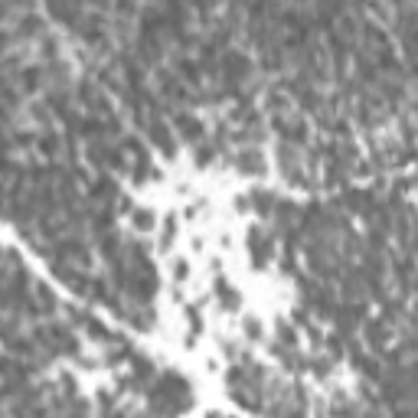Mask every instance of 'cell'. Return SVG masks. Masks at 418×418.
Here are the masks:
<instances>
[{
	"label": "cell",
	"mask_w": 418,
	"mask_h": 418,
	"mask_svg": "<svg viewBox=\"0 0 418 418\" xmlns=\"http://www.w3.org/2000/svg\"><path fill=\"white\" fill-rule=\"evenodd\" d=\"M36 347L43 349L46 356H75L79 353V340H75V334H72L69 327L62 324H43L36 327Z\"/></svg>",
	"instance_id": "1"
},
{
	"label": "cell",
	"mask_w": 418,
	"mask_h": 418,
	"mask_svg": "<svg viewBox=\"0 0 418 418\" xmlns=\"http://www.w3.org/2000/svg\"><path fill=\"white\" fill-rule=\"evenodd\" d=\"M118 147L131 157L128 167H131V176H134V180H144V176L151 174V154H147V147H144L140 138H134V134H131V138H121Z\"/></svg>",
	"instance_id": "2"
},
{
	"label": "cell",
	"mask_w": 418,
	"mask_h": 418,
	"mask_svg": "<svg viewBox=\"0 0 418 418\" xmlns=\"http://www.w3.org/2000/svg\"><path fill=\"white\" fill-rule=\"evenodd\" d=\"M278 167L294 186H307V174H304V167H301V151L284 144V140H278Z\"/></svg>",
	"instance_id": "3"
},
{
	"label": "cell",
	"mask_w": 418,
	"mask_h": 418,
	"mask_svg": "<svg viewBox=\"0 0 418 418\" xmlns=\"http://www.w3.org/2000/svg\"><path fill=\"white\" fill-rule=\"evenodd\" d=\"M144 131H147V138H151L154 144L163 151V157H170V161H174V157H176V138H174V131H170V125L163 121V115H151V118H147Z\"/></svg>",
	"instance_id": "4"
},
{
	"label": "cell",
	"mask_w": 418,
	"mask_h": 418,
	"mask_svg": "<svg viewBox=\"0 0 418 418\" xmlns=\"http://www.w3.org/2000/svg\"><path fill=\"white\" fill-rule=\"evenodd\" d=\"M85 197H89V203H95V206H111L118 199V183L111 174H98L95 180H89V186H85Z\"/></svg>",
	"instance_id": "5"
},
{
	"label": "cell",
	"mask_w": 418,
	"mask_h": 418,
	"mask_svg": "<svg viewBox=\"0 0 418 418\" xmlns=\"http://www.w3.org/2000/svg\"><path fill=\"white\" fill-rule=\"evenodd\" d=\"M363 334H366V343H370L376 353H385V343L392 340V327L385 324L383 317H366V320H363Z\"/></svg>",
	"instance_id": "6"
},
{
	"label": "cell",
	"mask_w": 418,
	"mask_h": 418,
	"mask_svg": "<svg viewBox=\"0 0 418 418\" xmlns=\"http://www.w3.org/2000/svg\"><path fill=\"white\" fill-rule=\"evenodd\" d=\"M174 125H176V131H180V134H183V140H190V144H199V140L206 138V134H203V121H199V118H193L190 115V111H183V108H176L174 111Z\"/></svg>",
	"instance_id": "7"
},
{
	"label": "cell",
	"mask_w": 418,
	"mask_h": 418,
	"mask_svg": "<svg viewBox=\"0 0 418 418\" xmlns=\"http://www.w3.org/2000/svg\"><path fill=\"white\" fill-rule=\"evenodd\" d=\"M235 170L245 176H262L265 174V157L258 147H242V151L235 154Z\"/></svg>",
	"instance_id": "8"
},
{
	"label": "cell",
	"mask_w": 418,
	"mask_h": 418,
	"mask_svg": "<svg viewBox=\"0 0 418 418\" xmlns=\"http://www.w3.org/2000/svg\"><path fill=\"white\" fill-rule=\"evenodd\" d=\"M248 252H252V262H255V265H265V262H271L275 239L268 233H262V229H252V233H248Z\"/></svg>",
	"instance_id": "9"
},
{
	"label": "cell",
	"mask_w": 418,
	"mask_h": 418,
	"mask_svg": "<svg viewBox=\"0 0 418 418\" xmlns=\"http://www.w3.org/2000/svg\"><path fill=\"white\" fill-rule=\"evenodd\" d=\"M17 89H20V95H36L43 89V69H39V62H26L24 69L17 72Z\"/></svg>",
	"instance_id": "10"
},
{
	"label": "cell",
	"mask_w": 418,
	"mask_h": 418,
	"mask_svg": "<svg viewBox=\"0 0 418 418\" xmlns=\"http://www.w3.org/2000/svg\"><path fill=\"white\" fill-rule=\"evenodd\" d=\"M95 242H98V252H102V258L111 265V262H118L121 258V252H125V242H121V235L111 229V233H102L95 235Z\"/></svg>",
	"instance_id": "11"
},
{
	"label": "cell",
	"mask_w": 418,
	"mask_h": 418,
	"mask_svg": "<svg viewBox=\"0 0 418 418\" xmlns=\"http://www.w3.org/2000/svg\"><path fill=\"white\" fill-rule=\"evenodd\" d=\"M36 151L53 163L56 157H62V138H59L56 131H39V134H36Z\"/></svg>",
	"instance_id": "12"
},
{
	"label": "cell",
	"mask_w": 418,
	"mask_h": 418,
	"mask_svg": "<svg viewBox=\"0 0 418 418\" xmlns=\"http://www.w3.org/2000/svg\"><path fill=\"white\" fill-rule=\"evenodd\" d=\"M33 301H36V307H39V314H53L59 307L53 288H49V284H39V281H33Z\"/></svg>",
	"instance_id": "13"
},
{
	"label": "cell",
	"mask_w": 418,
	"mask_h": 418,
	"mask_svg": "<svg viewBox=\"0 0 418 418\" xmlns=\"http://www.w3.org/2000/svg\"><path fill=\"white\" fill-rule=\"evenodd\" d=\"M265 108H268V118H271V115H288V111H291V98L284 95V89H268Z\"/></svg>",
	"instance_id": "14"
},
{
	"label": "cell",
	"mask_w": 418,
	"mask_h": 418,
	"mask_svg": "<svg viewBox=\"0 0 418 418\" xmlns=\"http://www.w3.org/2000/svg\"><path fill=\"white\" fill-rule=\"evenodd\" d=\"M252 203H255V209L265 216V219H271V212H275V203H278V197L275 193H268V190H255L252 193Z\"/></svg>",
	"instance_id": "15"
},
{
	"label": "cell",
	"mask_w": 418,
	"mask_h": 418,
	"mask_svg": "<svg viewBox=\"0 0 418 418\" xmlns=\"http://www.w3.org/2000/svg\"><path fill=\"white\" fill-rule=\"evenodd\" d=\"M330 415H334V418H360V408L353 406L347 395H337V399H334V406H330Z\"/></svg>",
	"instance_id": "16"
},
{
	"label": "cell",
	"mask_w": 418,
	"mask_h": 418,
	"mask_svg": "<svg viewBox=\"0 0 418 418\" xmlns=\"http://www.w3.org/2000/svg\"><path fill=\"white\" fill-rule=\"evenodd\" d=\"M128 216H131V222H134V229H138V233H151L154 226H157V222H154V216L147 212V209H131Z\"/></svg>",
	"instance_id": "17"
},
{
	"label": "cell",
	"mask_w": 418,
	"mask_h": 418,
	"mask_svg": "<svg viewBox=\"0 0 418 418\" xmlns=\"http://www.w3.org/2000/svg\"><path fill=\"white\" fill-rule=\"evenodd\" d=\"M30 115H33V121H36V125H39L43 131H53V111H49L46 104H39V102L30 104Z\"/></svg>",
	"instance_id": "18"
},
{
	"label": "cell",
	"mask_w": 418,
	"mask_h": 418,
	"mask_svg": "<svg viewBox=\"0 0 418 418\" xmlns=\"http://www.w3.org/2000/svg\"><path fill=\"white\" fill-rule=\"evenodd\" d=\"M0 216L10 219V186H7V180H0Z\"/></svg>",
	"instance_id": "19"
},
{
	"label": "cell",
	"mask_w": 418,
	"mask_h": 418,
	"mask_svg": "<svg viewBox=\"0 0 418 418\" xmlns=\"http://www.w3.org/2000/svg\"><path fill=\"white\" fill-rule=\"evenodd\" d=\"M216 294H219V301L226 304V307H235V304H239V298L233 294V288H229L226 281H219V284H216Z\"/></svg>",
	"instance_id": "20"
},
{
	"label": "cell",
	"mask_w": 418,
	"mask_h": 418,
	"mask_svg": "<svg viewBox=\"0 0 418 418\" xmlns=\"http://www.w3.org/2000/svg\"><path fill=\"white\" fill-rule=\"evenodd\" d=\"M193 147H197V161L199 163H209L212 157H216V147H212V144H206V140H199V144H193Z\"/></svg>",
	"instance_id": "21"
},
{
	"label": "cell",
	"mask_w": 418,
	"mask_h": 418,
	"mask_svg": "<svg viewBox=\"0 0 418 418\" xmlns=\"http://www.w3.org/2000/svg\"><path fill=\"white\" fill-rule=\"evenodd\" d=\"M245 330H248L252 337H258V324H255V320H248V324H245Z\"/></svg>",
	"instance_id": "22"
}]
</instances>
